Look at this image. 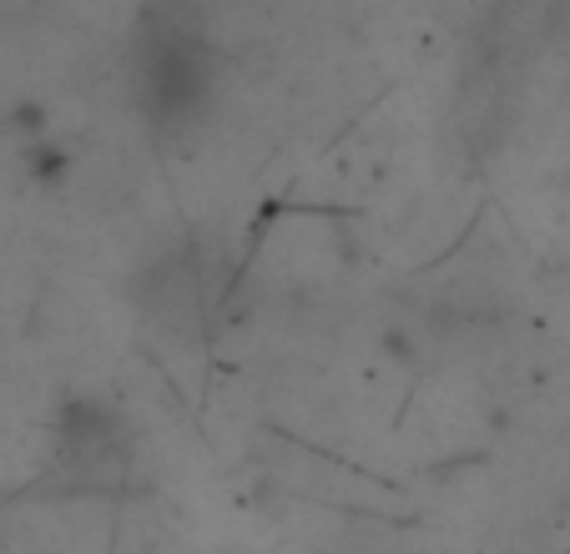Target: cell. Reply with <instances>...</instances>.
<instances>
[{"label":"cell","instance_id":"obj_4","mask_svg":"<svg viewBox=\"0 0 570 554\" xmlns=\"http://www.w3.org/2000/svg\"><path fill=\"white\" fill-rule=\"evenodd\" d=\"M11 127L26 131L31 141H41L46 137V107H36V101H31V107H16L11 111Z\"/></svg>","mask_w":570,"mask_h":554},{"label":"cell","instance_id":"obj_2","mask_svg":"<svg viewBox=\"0 0 570 554\" xmlns=\"http://www.w3.org/2000/svg\"><path fill=\"white\" fill-rule=\"evenodd\" d=\"M26 171H31V181H41V187H56V181L71 171V151L56 137H41L26 147Z\"/></svg>","mask_w":570,"mask_h":554},{"label":"cell","instance_id":"obj_1","mask_svg":"<svg viewBox=\"0 0 570 554\" xmlns=\"http://www.w3.org/2000/svg\"><path fill=\"white\" fill-rule=\"evenodd\" d=\"M193 11H147L141 26V61H137V86L141 107L151 111V121L177 127V121L197 117L213 91V56L197 31H187Z\"/></svg>","mask_w":570,"mask_h":554},{"label":"cell","instance_id":"obj_3","mask_svg":"<svg viewBox=\"0 0 570 554\" xmlns=\"http://www.w3.org/2000/svg\"><path fill=\"white\" fill-rule=\"evenodd\" d=\"M384 353L394 363H420V333L410 328V323H384Z\"/></svg>","mask_w":570,"mask_h":554}]
</instances>
